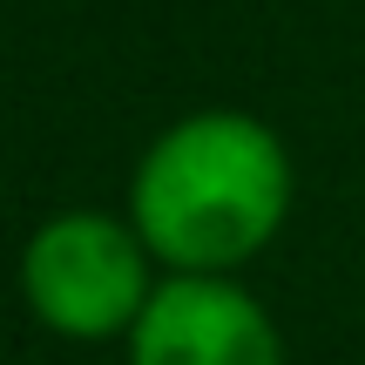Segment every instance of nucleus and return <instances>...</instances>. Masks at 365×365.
I'll return each instance as SVG.
<instances>
[{"label": "nucleus", "mask_w": 365, "mask_h": 365, "mask_svg": "<svg viewBox=\"0 0 365 365\" xmlns=\"http://www.w3.org/2000/svg\"><path fill=\"white\" fill-rule=\"evenodd\" d=\"M156 284V250L129 217L108 210H54L21 250V298L34 325L75 345L129 339Z\"/></svg>", "instance_id": "nucleus-2"}, {"label": "nucleus", "mask_w": 365, "mask_h": 365, "mask_svg": "<svg viewBox=\"0 0 365 365\" xmlns=\"http://www.w3.org/2000/svg\"><path fill=\"white\" fill-rule=\"evenodd\" d=\"M129 365H284V331L237 277L163 271L129 325Z\"/></svg>", "instance_id": "nucleus-3"}, {"label": "nucleus", "mask_w": 365, "mask_h": 365, "mask_svg": "<svg viewBox=\"0 0 365 365\" xmlns=\"http://www.w3.org/2000/svg\"><path fill=\"white\" fill-rule=\"evenodd\" d=\"M291 196L298 170L271 122L244 108H196L135 156L129 223L163 271L237 277L284 230Z\"/></svg>", "instance_id": "nucleus-1"}]
</instances>
